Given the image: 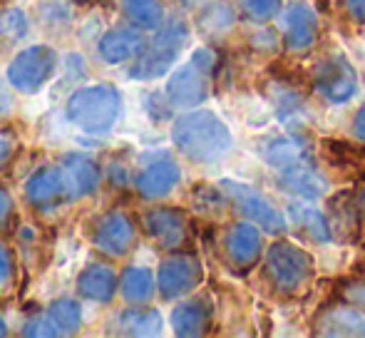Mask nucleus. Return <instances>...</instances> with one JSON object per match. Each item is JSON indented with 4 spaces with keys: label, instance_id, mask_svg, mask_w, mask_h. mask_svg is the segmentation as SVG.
<instances>
[{
    "label": "nucleus",
    "instance_id": "1",
    "mask_svg": "<svg viewBox=\"0 0 365 338\" xmlns=\"http://www.w3.org/2000/svg\"><path fill=\"white\" fill-rule=\"evenodd\" d=\"M172 142L187 160L212 165L231 150V132L219 115L209 110L187 112L172 125Z\"/></svg>",
    "mask_w": 365,
    "mask_h": 338
},
{
    "label": "nucleus",
    "instance_id": "2",
    "mask_svg": "<svg viewBox=\"0 0 365 338\" xmlns=\"http://www.w3.org/2000/svg\"><path fill=\"white\" fill-rule=\"evenodd\" d=\"M266 162L274 167L284 187L296 192L298 197L318 199L326 194V177L318 172L311 150L298 137H279L271 142L266 147Z\"/></svg>",
    "mask_w": 365,
    "mask_h": 338
},
{
    "label": "nucleus",
    "instance_id": "3",
    "mask_svg": "<svg viewBox=\"0 0 365 338\" xmlns=\"http://www.w3.org/2000/svg\"><path fill=\"white\" fill-rule=\"evenodd\" d=\"M122 112V95L115 85L100 83L75 90L65 102V115L77 130L87 135H105L117 125Z\"/></svg>",
    "mask_w": 365,
    "mask_h": 338
},
{
    "label": "nucleus",
    "instance_id": "4",
    "mask_svg": "<svg viewBox=\"0 0 365 338\" xmlns=\"http://www.w3.org/2000/svg\"><path fill=\"white\" fill-rule=\"evenodd\" d=\"M264 271L269 284L279 294L293 296L303 291L313 279V259L308 252L293 247L289 242H276L266 252Z\"/></svg>",
    "mask_w": 365,
    "mask_h": 338
},
{
    "label": "nucleus",
    "instance_id": "5",
    "mask_svg": "<svg viewBox=\"0 0 365 338\" xmlns=\"http://www.w3.org/2000/svg\"><path fill=\"white\" fill-rule=\"evenodd\" d=\"M217 58L209 48H199L182 68H177L167 80V97L177 107H199L209 97V83Z\"/></svg>",
    "mask_w": 365,
    "mask_h": 338
},
{
    "label": "nucleus",
    "instance_id": "6",
    "mask_svg": "<svg viewBox=\"0 0 365 338\" xmlns=\"http://www.w3.org/2000/svg\"><path fill=\"white\" fill-rule=\"evenodd\" d=\"M187 23L184 20H169L154 40L142 50V55L135 60L130 70V78L135 80H157L164 73L172 70V65L177 63L179 53H182L184 43H187Z\"/></svg>",
    "mask_w": 365,
    "mask_h": 338
},
{
    "label": "nucleus",
    "instance_id": "7",
    "mask_svg": "<svg viewBox=\"0 0 365 338\" xmlns=\"http://www.w3.org/2000/svg\"><path fill=\"white\" fill-rule=\"evenodd\" d=\"M58 73V53L50 45H33L25 48L10 60L8 83L20 95L40 92Z\"/></svg>",
    "mask_w": 365,
    "mask_h": 338
},
{
    "label": "nucleus",
    "instance_id": "8",
    "mask_svg": "<svg viewBox=\"0 0 365 338\" xmlns=\"http://www.w3.org/2000/svg\"><path fill=\"white\" fill-rule=\"evenodd\" d=\"M221 192H224L226 202L236 209L239 214H244L246 219L256 222L259 227H264V232L269 234H281L286 229V219L269 199L261 192H256L249 184L234 182V179H226V182L219 184Z\"/></svg>",
    "mask_w": 365,
    "mask_h": 338
},
{
    "label": "nucleus",
    "instance_id": "9",
    "mask_svg": "<svg viewBox=\"0 0 365 338\" xmlns=\"http://www.w3.org/2000/svg\"><path fill=\"white\" fill-rule=\"evenodd\" d=\"M204 279V266L194 254H172L159 264L157 289L162 299L174 301L192 294Z\"/></svg>",
    "mask_w": 365,
    "mask_h": 338
},
{
    "label": "nucleus",
    "instance_id": "10",
    "mask_svg": "<svg viewBox=\"0 0 365 338\" xmlns=\"http://www.w3.org/2000/svg\"><path fill=\"white\" fill-rule=\"evenodd\" d=\"M137 239V227L125 212L120 209H112V212H105L95 219L90 232V242L92 247L100 254L112 256V259H120L135 247Z\"/></svg>",
    "mask_w": 365,
    "mask_h": 338
},
{
    "label": "nucleus",
    "instance_id": "11",
    "mask_svg": "<svg viewBox=\"0 0 365 338\" xmlns=\"http://www.w3.org/2000/svg\"><path fill=\"white\" fill-rule=\"evenodd\" d=\"M145 232L164 252H177L189 242V219L182 209L154 207L142 217Z\"/></svg>",
    "mask_w": 365,
    "mask_h": 338
},
{
    "label": "nucleus",
    "instance_id": "12",
    "mask_svg": "<svg viewBox=\"0 0 365 338\" xmlns=\"http://www.w3.org/2000/svg\"><path fill=\"white\" fill-rule=\"evenodd\" d=\"M313 85L326 100L331 102H348L358 90V75L353 65L341 55L326 58L313 70Z\"/></svg>",
    "mask_w": 365,
    "mask_h": 338
},
{
    "label": "nucleus",
    "instance_id": "13",
    "mask_svg": "<svg viewBox=\"0 0 365 338\" xmlns=\"http://www.w3.org/2000/svg\"><path fill=\"white\" fill-rule=\"evenodd\" d=\"M224 252L226 259L234 269L249 271L261 256V234L254 224L239 222L226 232L224 237Z\"/></svg>",
    "mask_w": 365,
    "mask_h": 338
},
{
    "label": "nucleus",
    "instance_id": "14",
    "mask_svg": "<svg viewBox=\"0 0 365 338\" xmlns=\"http://www.w3.org/2000/svg\"><path fill=\"white\" fill-rule=\"evenodd\" d=\"M25 202L30 207L48 209L58 204L60 199H68V187H65V174L63 167H43L25 182Z\"/></svg>",
    "mask_w": 365,
    "mask_h": 338
},
{
    "label": "nucleus",
    "instance_id": "15",
    "mask_svg": "<svg viewBox=\"0 0 365 338\" xmlns=\"http://www.w3.org/2000/svg\"><path fill=\"white\" fill-rule=\"evenodd\" d=\"M147 48L145 35L135 28H115L107 30L97 43V53L107 65H120L132 58H140L142 50Z\"/></svg>",
    "mask_w": 365,
    "mask_h": 338
},
{
    "label": "nucleus",
    "instance_id": "16",
    "mask_svg": "<svg viewBox=\"0 0 365 338\" xmlns=\"http://www.w3.org/2000/svg\"><path fill=\"white\" fill-rule=\"evenodd\" d=\"M318 38V20L308 5H291L284 13V43L293 53H306Z\"/></svg>",
    "mask_w": 365,
    "mask_h": 338
},
{
    "label": "nucleus",
    "instance_id": "17",
    "mask_svg": "<svg viewBox=\"0 0 365 338\" xmlns=\"http://www.w3.org/2000/svg\"><path fill=\"white\" fill-rule=\"evenodd\" d=\"M65 187H68V199H85L97 192L100 187V167L87 155H65L63 160Z\"/></svg>",
    "mask_w": 365,
    "mask_h": 338
},
{
    "label": "nucleus",
    "instance_id": "18",
    "mask_svg": "<svg viewBox=\"0 0 365 338\" xmlns=\"http://www.w3.org/2000/svg\"><path fill=\"white\" fill-rule=\"evenodd\" d=\"M179 179H182V169L177 167V162L157 160L137 174L135 189L140 192V197H145V199H162L177 187Z\"/></svg>",
    "mask_w": 365,
    "mask_h": 338
},
{
    "label": "nucleus",
    "instance_id": "19",
    "mask_svg": "<svg viewBox=\"0 0 365 338\" xmlns=\"http://www.w3.org/2000/svg\"><path fill=\"white\" fill-rule=\"evenodd\" d=\"M316 334L323 336H365V311L351 304L328 306L316 321Z\"/></svg>",
    "mask_w": 365,
    "mask_h": 338
},
{
    "label": "nucleus",
    "instance_id": "20",
    "mask_svg": "<svg viewBox=\"0 0 365 338\" xmlns=\"http://www.w3.org/2000/svg\"><path fill=\"white\" fill-rule=\"evenodd\" d=\"M120 289L117 274L105 264H90L77 276V294L95 304H110Z\"/></svg>",
    "mask_w": 365,
    "mask_h": 338
},
{
    "label": "nucleus",
    "instance_id": "21",
    "mask_svg": "<svg viewBox=\"0 0 365 338\" xmlns=\"http://www.w3.org/2000/svg\"><path fill=\"white\" fill-rule=\"evenodd\" d=\"M209 324H212V309H209L207 301L194 299L184 301V304L174 306L172 311V329L177 336L192 338L207 334Z\"/></svg>",
    "mask_w": 365,
    "mask_h": 338
},
{
    "label": "nucleus",
    "instance_id": "22",
    "mask_svg": "<svg viewBox=\"0 0 365 338\" xmlns=\"http://www.w3.org/2000/svg\"><path fill=\"white\" fill-rule=\"evenodd\" d=\"M154 276L152 271L145 269V266H127L120 276V291H122V299L132 306H140L147 304L154 294Z\"/></svg>",
    "mask_w": 365,
    "mask_h": 338
},
{
    "label": "nucleus",
    "instance_id": "23",
    "mask_svg": "<svg viewBox=\"0 0 365 338\" xmlns=\"http://www.w3.org/2000/svg\"><path fill=\"white\" fill-rule=\"evenodd\" d=\"M117 326H120L117 331L125 336H157L162 331V314L157 309L132 306V309L122 311Z\"/></svg>",
    "mask_w": 365,
    "mask_h": 338
},
{
    "label": "nucleus",
    "instance_id": "24",
    "mask_svg": "<svg viewBox=\"0 0 365 338\" xmlns=\"http://www.w3.org/2000/svg\"><path fill=\"white\" fill-rule=\"evenodd\" d=\"M122 13L132 25L142 30H154L162 25V3L159 0H122Z\"/></svg>",
    "mask_w": 365,
    "mask_h": 338
},
{
    "label": "nucleus",
    "instance_id": "25",
    "mask_svg": "<svg viewBox=\"0 0 365 338\" xmlns=\"http://www.w3.org/2000/svg\"><path fill=\"white\" fill-rule=\"evenodd\" d=\"M291 217L308 237H313L316 242H331V224L326 222L318 209L313 207H303V204H291Z\"/></svg>",
    "mask_w": 365,
    "mask_h": 338
},
{
    "label": "nucleus",
    "instance_id": "26",
    "mask_svg": "<svg viewBox=\"0 0 365 338\" xmlns=\"http://www.w3.org/2000/svg\"><path fill=\"white\" fill-rule=\"evenodd\" d=\"M48 316L58 326L60 334H77L82 326V306L75 299H55L48 306Z\"/></svg>",
    "mask_w": 365,
    "mask_h": 338
},
{
    "label": "nucleus",
    "instance_id": "27",
    "mask_svg": "<svg viewBox=\"0 0 365 338\" xmlns=\"http://www.w3.org/2000/svg\"><path fill=\"white\" fill-rule=\"evenodd\" d=\"M333 227H341L343 234H348V237H353V234L358 232V227H361V209H358L356 199H353V194H348V197H338L333 199Z\"/></svg>",
    "mask_w": 365,
    "mask_h": 338
},
{
    "label": "nucleus",
    "instance_id": "28",
    "mask_svg": "<svg viewBox=\"0 0 365 338\" xmlns=\"http://www.w3.org/2000/svg\"><path fill=\"white\" fill-rule=\"evenodd\" d=\"M28 15L23 13L20 8H5L0 13V40L5 43H18L28 35Z\"/></svg>",
    "mask_w": 365,
    "mask_h": 338
},
{
    "label": "nucleus",
    "instance_id": "29",
    "mask_svg": "<svg viewBox=\"0 0 365 338\" xmlns=\"http://www.w3.org/2000/svg\"><path fill=\"white\" fill-rule=\"evenodd\" d=\"M281 5H284V0H241L244 13L256 23H266L274 15H279Z\"/></svg>",
    "mask_w": 365,
    "mask_h": 338
},
{
    "label": "nucleus",
    "instance_id": "30",
    "mask_svg": "<svg viewBox=\"0 0 365 338\" xmlns=\"http://www.w3.org/2000/svg\"><path fill=\"white\" fill-rule=\"evenodd\" d=\"M23 336H30V338H53V336H63L58 331V326L53 324V319L48 316V311L40 316H33V319L25 321L23 331H20Z\"/></svg>",
    "mask_w": 365,
    "mask_h": 338
},
{
    "label": "nucleus",
    "instance_id": "31",
    "mask_svg": "<svg viewBox=\"0 0 365 338\" xmlns=\"http://www.w3.org/2000/svg\"><path fill=\"white\" fill-rule=\"evenodd\" d=\"M18 147H20V140H18V135H15V130L0 125V169H5L15 160Z\"/></svg>",
    "mask_w": 365,
    "mask_h": 338
},
{
    "label": "nucleus",
    "instance_id": "32",
    "mask_svg": "<svg viewBox=\"0 0 365 338\" xmlns=\"http://www.w3.org/2000/svg\"><path fill=\"white\" fill-rule=\"evenodd\" d=\"M341 299L351 306H358V309L365 311V276L363 279H353L348 281L341 289Z\"/></svg>",
    "mask_w": 365,
    "mask_h": 338
},
{
    "label": "nucleus",
    "instance_id": "33",
    "mask_svg": "<svg viewBox=\"0 0 365 338\" xmlns=\"http://www.w3.org/2000/svg\"><path fill=\"white\" fill-rule=\"evenodd\" d=\"M13 274H15V266H13V254L10 249L0 242V291H5L13 281Z\"/></svg>",
    "mask_w": 365,
    "mask_h": 338
},
{
    "label": "nucleus",
    "instance_id": "34",
    "mask_svg": "<svg viewBox=\"0 0 365 338\" xmlns=\"http://www.w3.org/2000/svg\"><path fill=\"white\" fill-rule=\"evenodd\" d=\"M13 197H10V192L5 187H0V232H5V229L10 227V222H13Z\"/></svg>",
    "mask_w": 365,
    "mask_h": 338
},
{
    "label": "nucleus",
    "instance_id": "35",
    "mask_svg": "<svg viewBox=\"0 0 365 338\" xmlns=\"http://www.w3.org/2000/svg\"><path fill=\"white\" fill-rule=\"evenodd\" d=\"M346 10L356 23H365V0H346Z\"/></svg>",
    "mask_w": 365,
    "mask_h": 338
},
{
    "label": "nucleus",
    "instance_id": "36",
    "mask_svg": "<svg viewBox=\"0 0 365 338\" xmlns=\"http://www.w3.org/2000/svg\"><path fill=\"white\" fill-rule=\"evenodd\" d=\"M353 135L361 142H365V105L356 112V117H353Z\"/></svg>",
    "mask_w": 365,
    "mask_h": 338
},
{
    "label": "nucleus",
    "instance_id": "37",
    "mask_svg": "<svg viewBox=\"0 0 365 338\" xmlns=\"http://www.w3.org/2000/svg\"><path fill=\"white\" fill-rule=\"evenodd\" d=\"M353 199H356L358 209H361V214H363V217H365V187L356 189V194H353Z\"/></svg>",
    "mask_w": 365,
    "mask_h": 338
},
{
    "label": "nucleus",
    "instance_id": "38",
    "mask_svg": "<svg viewBox=\"0 0 365 338\" xmlns=\"http://www.w3.org/2000/svg\"><path fill=\"white\" fill-rule=\"evenodd\" d=\"M8 105H10L8 95H5V90H3V87H0V112H5V110H8Z\"/></svg>",
    "mask_w": 365,
    "mask_h": 338
},
{
    "label": "nucleus",
    "instance_id": "39",
    "mask_svg": "<svg viewBox=\"0 0 365 338\" xmlns=\"http://www.w3.org/2000/svg\"><path fill=\"white\" fill-rule=\"evenodd\" d=\"M3 336H8V321H5L3 311H0V338Z\"/></svg>",
    "mask_w": 365,
    "mask_h": 338
},
{
    "label": "nucleus",
    "instance_id": "40",
    "mask_svg": "<svg viewBox=\"0 0 365 338\" xmlns=\"http://www.w3.org/2000/svg\"><path fill=\"white\" fill-rule=\"evenodd\" d=\"M75 3H90V0H75Z\"/></svg>",
    "mask_w": 365,
    "mask_h": 338
},
{
    "label": "nucleus",
    "instance_id": "41",
    "mask_svg": "<svg viewBox=\"0 0 365 338\" xmlns=\"http://www.w3.org/2000/svg\"><path fill=\"white\" fill-rule=\"evenodd\" d=\"M5 3H10V0H0V5H5Z\"/></svg>",
    "mask_w": 365,
    "mask_h": 338
}]
</instances>
